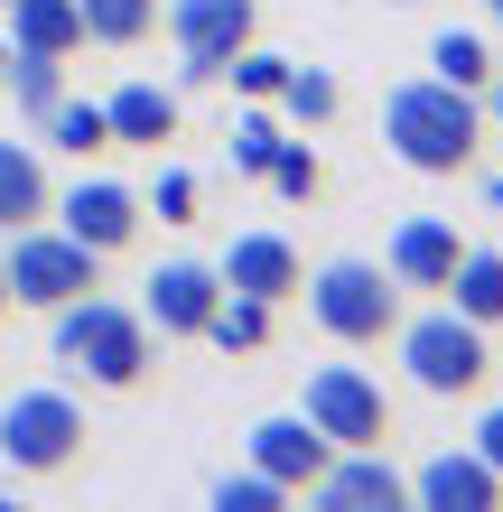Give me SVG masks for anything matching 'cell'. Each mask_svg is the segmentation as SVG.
<instances>
[{"mask_svg":"<svg viewBox=\"0 0 503 512\" xmlns=\"http://www.w3.org/2000/svg\"><path fill=\"white\" fill-rule=\"evenodd\" d=\"M382 140H392V159L410 177H466L485 159V94H466V84H392L382 94Z\"/></svg>","mask_w":503,"mask_h":512,"instance_id":"1","label":"cell"},{"mask_svg":"<svg viewBox=\"0 0 503 512\" xmlns=\"http://www.w3.org/2000/svg\"><path fill=\"white\" fill-rule=\"evenodd\" d=\"M56 317V364H66L75 382H94V391H150V373H159V336H150V317L140 308H122V298H103V289H84V298H66V308H47Z\"/></svg>","mask_w":503,"mask_h":512,"instance_id":"2","label":"cell"},{"mask_svg":"<svg viewBox=\"0 0 503 512\" xmlns=\"http://www.w3.org/2000/svg\"><path fill=\"white\" fill-rule=\"evenodd\" d=\"M392 345H401V364H410V382H420L429 401H476V391L494 382V326L457 317V308L401 317Z\"/></svg>","mask_w":503,"mask_h":512,"instance_id":"3","label":"cell"},{"mask_svg":"<svg viewBox=\"0 0 503 512\" xmlns=\"http://www.w3.org/2000/svg\"><path fill=\"white\" fill-rule=\"evenodd\" d=\"M308 317H317V336L327 345H392V326H401V280L382 261H327V270H308Z\"/></svg>","mask_w":503,"mask_h":512,"instance_id":"4","label":"cell"},{"mask_svg":"<svg viewBox=\"0 0 503 512\" xmlns=\"http://www.w3.org/2000/svg\"><path fill=\"white\" fill-rule=\"evenodd\" d=\"M84 401L75 391H10V410H0V466L28 475V485H56V475L84 466Z\"/></svg>","mask_w":503,"mask_h":512,"instance_id":"5","label":"cell"},{"mask_svg":"<svg viewBox=\"0 0 503 512\" xmlns=\"http://www.w3.org/2000/svg\"><path fill=\"white\" fill-rule=\"evenodd\" d=\"M10 308H66V298H84V289H103V252H84L75 233H56V224H28V233H10Z\"/></svg>","mask_w":503,"mask_h":512,"instance_id":"6","label":"cell"},{"mask_svg":"<svg viewBox=\"0 0 503 512\" xmlns=\"http://www.w3.org/2000/svg\"><path fill=\"white\" fill-rule=\"evenodd\" d=\"M299 419L336 447H382L392 438V401H382V382L364 364H317L308 391H299Z\"/></svg>","mask_w":503,"mask_h":512,"instance_id":"7","label":"cell"},{"mask_svg":"<svg viewBox=\"0 0 503 512\" xmlns=\"http://www.w3.org/2000/svg\"><path fill=\"white\" fill-rule=\"evenodd\" d=\"M159 28H168V47H177V75H187V84H215L224 56L261 38V0H168Z\"/></svg>","mask_w":503,"mask_h":512,"instance_id":"8","label":"cell"},{"mask_svg":"<svg viewBox=\"0 0 503 512\" xmlns=\"http://www.w3.org/2000/svg\"><path fill=\"white\" fill-rule=\"evenodd\" d=\"M47 224H56V233H75L84 252L122 261V252L140 243V224H150V205H140V187H122V177H75V187L47 205Z\"/></svg>","mask_w":503,"mask_h":512,"instance_id":"9","label":"cell"},{"mask_svg":"<svg viewBox=\"0 0 503 512\" xmlns=\"http://www.w3.org/2000/svg\"><path fill=\"white\" fill-rule=\"evenodd\" d=\"M299 503H317V512H401L410 503V475L382 457V447H336Z\"/></svg>","mask_w":503,"mask_h":512,"instance_id":"10","label":"cell"},{"mask_svg":"<svg viewBox=\"0 0 503 512\" xmlns=\"http://www.w3.org/2000/svg\"><path fill=\"white\" fill-rule=\"evenodd\" d=\"M215 298H224L215 261H159V270H150V289H140V317H150V336H159V345H187V336H205Z\"/></svg>","mask_w":503,"mask_h":512,"instance_id":"11","label":"cell"},{"mask_svg":"<svg viewBox=\"0 0 503 512\" xmlns=\"http://www.w3.org/2000/svg\"><path fill=\"white\" fill-rule=\"evenodd\" d=\"M215 280L243 289V298H271V308H289V298L308 289V261H299V243H289V233L261 224V233H233V243H224Z\"/></svg>","mask_w":503,"mask_h":512,"instance_id":"12","label":"cell"},{"mask_svg":"<svg viewBox=\"0 0 503 512\" xmlns=\"http://www.w3.org/2000/svg\"><path fill=\"white\" fill-rule=\"evenodd\" d=\"M327 457H336V438H317L299 410H280V419H252V438H243V466H261V475H271V485H289V494H308Z\"/></svg>","mask_w":503,"mask_h":512,"instance_id":"13","label":"cell"},{"mask_svg":"<svg viewBox=\"0 0 503 512\" xmlns=\"http://www.w3.org/2000/svg\"><path fill=\"white\" fill-rule=\"evenodd\" d=\"M410 503L420 512H503V475L476 457V447H448L410 475Z\"/></svg>","mask_w":503,"mask_h":512,"instance_id":"14","label":"cell"},{"mask_svg":"<svg viewBox=\"0 0 503 512\" xmlns=\"http://www.w3.org/2000/svg\"><path fill=\"white\" fill-rule=\"evenodd\" d=\"M103 122H112V149H150V159H159V149L187 131V112H177L168 84L131 75V84H112V94H103Z\"/></svg>","mask_w":503,"mask_h":512,"instance_id":"15","label":"cell"},{"mask_svg":"<svg viewBox=\"0 0 503 512\" xmlns=\"http://www.w3.org/2000/svg\"><path fill=\"white\" fill-rule=\"evenodd\" d=\"M457 224H438V215H401L392 233H382V270H392L401 289H448V270H457Z\"/></svg>","mask_w":503,"mask_h":512,"instance_id":"16","label":"cell"},{"mask_svg":"<svg viewBox=\"0 0 503 512\" xmlns=\"http://www.w3.org/2000/svg\"><path fill=\"white\" fill-rule=\"evenodd\" d=\"M47 205H56V177H47V159H38L28 140H0V233L47 224Z\"/></svg>","mask_w":503,"mask_h":512,"instance_id":"17","label":"cell"},{"mask_svg":"<svg viewBox=\"0 0 503 512\" xmlns=\"http://www.w3.org/2000/svg\"><path fill=\"white\" fill-rule=\"evenodd\" d=\"M10 47L19 56H84V10L75 0H10Z\"/></svg>","mask_w":503,"mask_h":512,"instance_id":"18","label":"cell"},{"mask_svg":"<svg viewBox=\"0 0 503 512\" xmlns=\"http://www.w3.org/2000/svg\"><path fill=\"white\" fill-rule=\"evenodd\" d=\"M271 336H280V308L271 298H243V289H224L215 317H205V345L233 354V364H243V354H271Z\"/></svg>","mask_w":503,"mask_h":512,"instance_id":"19","label":"cell"},{"mask_svg":"<svg viewBox=\"0 0 503 512\" xmlns=\"http://www.w3.org/2000/svg\"><path fill=\"white\" fill-rule=\"evenodd\" d=\"M271 112L289 131H327L336 112H345V84L327 75V66H299V56H289V75H280V94H271Z\"/></svg>","mask_w":503,"mask_h":512,"instance_id":"20","label":"cell"},{"mask_svg":"<svg viewBox=\"0 0 503 512\" xmlns=\"http://www.w3.org/2000/svg\"><path fill=\"white\" fill-rule=\"evenodd\" d=\"M38 131H47L56 149H66L75 168H84V159H103V149H112V122H103V103H94V94H56V103L38 112Z\"/></svg>","mask_w":503,"mask_h":512,"instance_id":"21","label":"cell"},{"mask_svg":"<svg viewBox=\"0 0 503 512\" xmlns=\"http://www.w3.org/2000/svg\"><path fill=\"white\" fill-rule=\"evenodd\" d=\"M438 298H448L457 317H476V326H503V252H457Z\"/></svg>","mask_w":503,"mask_h":512,"instance_id":"22","label":"cell"},{"mask_svg":"<svg viewBox=\"0 0 503 512\" xmlns=\"http://www.w3.org/2000/svg\"><path fill=\"white\" fill-rule=\"evenodd\" d=\"M429 75L485 94V84H494V28H438V38H429Z\"/></svg>","mask_w":503,"mask_h":512,"instance_id":"23","label":"cell"},{"mask_svg":"<svg viewBox=\"0 0 503 512\" xmlns=\"http://www.w3.org/2000/svg\"><path fill=\"white\" fill-rule=\"evenodd\" d=\"M84 10V47H150L159 38V0H75Z\"/></svg>","mask_w":503,"mask_h":512,"instance_id":"24","label":"cell"},{"mask_svg":"<svg viewBox=\"0 0 503 512\" xmlns=\"http://www.w3.org/2000/svg\"><path fill=\"white\" fill-rule=\"evenodd\" d=\"M261 187H271L280 205H317V196H327V159H317V140H280L271 168H261Z\"/></svg>","mask_w":503,"mask_h":512,"instance_id":"25","label":"cell"},{"mask_svg":"<svg viewBox=\"0 0 503 512\" xmlns=\"http://www.w3.org/2000/svg\"><path fill=\"white\" fill-rule=\"evenodd\" d=\"M0 94H10L28 122H38V112L66 94V56H19V47H10V66H0Z\"/></svg>","mask_w":503,"mask_h":512,"instance_id":"26","label":"cell"},{"mask_svg":"<svg viewBox=\"0 0 503 512\" xmlns=\"http://www.w3.org/2000/svg\"><path fill=\"white\" fill-rule=\"evenodd\" d=\"M280 140H289L280 112H271V103H243V112H233V177H252V187H261V168H271Z\"/></svg>","mask_w":503,"mask_h":512,"instance_id":"27","label":"cell"},{"mask_svg":"<svg viewBox=\"0 0 503 512\" xmlns=\"http://www.w3.org/2000/svg\"><path fill=\"white\" fill-rule=\"evenodd\" d=\"M280 75H289V56L252 38V47H233V56H224V75H215V84H233V103H271V94H280Z\"/></svg>","mask_w":503,"mask_h":512,"instance_id":"28","label":"cell"},{"mask_svg":"<svg viewBox=\"0 0 503 512\" xmlns=\"http://www.w3.org/2000/svg\"><path fill=\"white\" fill-rule=\"evenodd\" d=\"M140 205H150L159 224H177V233H187V224H205V177H196V168H159V187L140 196Z\"/></svg>","mask_w":503,"mask_h":512,"instance_id":"29","label":"cell"},{"mask_svg":"<svg viewBox=\"0 0 503 512\" xmlns=\"http://www.w3.org/2000/svg\"><path fill=\"white\" fill-rule=\"evenodd\" d=\"M280 503H299L289 485H271L261 466H243V475H215V512H280Z\"/></svg>","mask_w":503,"mask_h":512,"instance_id":"30","label":"cell"},{"mask_svg":"<svg viewBox=\"0 0 503 512\" xmlns=\"http://www.w3.org/2000/svg\"><path fill=\"white\" fill-rule=\"evenodd\" d=\"M466 447H476V457H485V466L503 475V401H494V410L476 419V438H466Z\"/></svg>","mask_w":503,"mask_h":512,"instance_id":"31","label":"cell"},{"mask_svg":"<svg viewBox=\"0 0 503 512\" xmlns=\"http://www.w3.org/2000/svg\"><path fill=\"white\" fill-rule=\"evenodd\" d=\"M485 131H503V66H494V84H485Z\"/></svg>","mask_w":503,"mask_h":512,"instance_id":"32","label":"cell"},{"mask_svg":"<svg viewBox=\"0 0 503 512\" xmlns=\"http://www.w3.org/2000/svg\"><path fill=\"white\" fill-rule=\"evenodd\" d=\"M485 205H494V215H503V177H485Z\"/></svg>","mask_w":503,"mask_h":512,"instance_id":"33","label":"cell"},{"mask_svg":"<svg viewBox=\"0 0 503 512\" xmlns=\"http://www.w3.org/2000/svg\"><path fill=\"white\" fill-rule=\"evenodd\" d=\"M485 28H494V38H503V0H485Z\"/></svg>","mask_w":503,"mask_h":512,"instance_id":"34","label":"cell"},{"mask_svg":"<svg viewBox=\"0 0 503 512\" xmlns=\"http://www.w3.org/2000/svg\"><path fill=\"white\" fill-rule=\"evenodd\" d=\"M0 317H10V261H0Z\"/></svg>","mask_w":503,"mask_h":512,"instance_id":"35","label":"cell"},{"mask_svg":"<svg viewBox=\"0 0 503 512\" xmlns=\"http://www.w3.org/2000/svg\"><path fill=\"white\" fill-rule=\"evenodd\" d=\"M0 66H10V38H0Z\"/></svg>","mask_w":503,"mask_h":512,"instance_id":"36","label":"cell"},{"mask_svg":"<svg viewBox=\"0 0 503 512\" xmlns=\"http://www.w3.org/2000/svg\"><path fill=\"white\" fill-rule=\"evenodd\" d=\"M392 10H420V0H392Z\"/></svg>","mask_w":503,"mask_h":512,"instance_id":"37","label":"cell"},{"mask_svg":"<svg viewBox=\"0 0 503 512\" xmlns=\"http://www.w3.org/2000/svg\"><path fill=\"white\" fill-rule=\"evenodd\" d=\"M0 10H10V0H0Z\"/></svg>","mask_w":503,"mask_h":512,"instance_id":"38","label":"cell"}]
</instances>
